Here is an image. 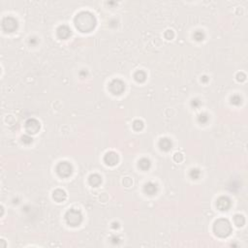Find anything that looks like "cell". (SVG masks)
Listing matches in <instances>:
<instances>
[{
  "instance_id": "6da1fadb",
  "label": "cell",
  "mask_w": 248,
  "mask_h": 248,
  "mask_svg": "<svg viewBox=\"0 0 248 248\" xmlns=\"http://www.w3.org/2000/svg\"><path fill=\"white\" fill-rule=\"evenodd\" d=\"M75 26L78 31L83 33H88L91 32L96 26L97 21L95 16L88 12V11H83L80 12L75 18Z\"/></svg>"
},
{
  "instance_id": "7a4b0ae2",
  "label": "cell",
  "mask_w": 248,
  "mask_h": 248,
  "mask_svg": "<svg viewBox=\"0 0 248 248\" xmlns=\"http://www.w3.org/2000/svg\"><path fill=\"white\" fill-rule=\"evenodd\" d=\"M232 231H233V228H232L230 221L228 219H225V218H220V219L216 220L213 225V232L219 237L229 236Z\"/></svg>"
},
{
  "instance_id": "3957f363",
  "label": "cell",
  "mask_w": 248,
  "mask_h": 248,
  "mask_svg": "<svg viewBox=\"0 0 248 248\" xmlns=\"http://www.w3.org/2000/svg\"><path fill=\"white\" fill-rule=\"evenodd\" d=\"M65 220L68 225H70L72 227H77L78 225H81V223L83 222V214L78 210L71 208V210H69L66 212Z\"/></svg>"
},
{
  "instance_id": "277c9868",
  "label": "cell",
  "mask_w": 248,
  "mask_h": 248,
  "mask_svg": "<svg viewBox=\"0 0 248 248\" xmlns=\"http://www.w3.org/2000/svg\"><path fill=\"white\" fill-rule=\"evenodd\" d=\"M73 172V167L70 163L66 161L58 163L56 166V173L60 177H68L70 176Z\"/></svg>"
},
{
  "instance_id": "5b68a950",
  "label": "cell",
  "mask_w": 248,
  "mask_h": 248,
  "mask_svg": "<svg viewBox=\"0 0 248 248\" xmlns=\"http://www.w3.org/2000/svg\"><path fill=\"white\" fill-rule=\"evenodd\" d=\"M109 89L114 95H119L125 90V84L119 78H114L109 84Z\"/></svg>"
},
{
  "instance_id": "8992f818",
  "label": "cell",
  "mask_w": 248,
  "mask_h": 248,
  "mask_svg": "<svg viewBox=\"0 0 248 248\" xmlns=\"http://www.w3.org/2000/svg\"><path fill=\"white\" fill-rule=\"evenodd\" d=\"M18 28V22L13 17H6L2 21V29L5 32H14Z\"/></svg>"
},
{
  "instance_id": "52a82bcc",
  "label": "cell",
  "mask_w": 248,
  "mask_h": 248,
  "mask_svg": "<svg viewBox=\"0 0 248 248\" xmlns=\"http://www.w3.org/2000/svg\"><path fill=\"white\" fill-rule=\"evenodd\" d=\"M41 128V124L37 119L35 118H30L25 122V130L26 132L30 135V134H36L39 132Z\"/></svg>"
},
{
  "instance_id": "ba28073f",
  "label": "cell",
  "mask_w": 248,
  "mask_h": 248,
  "mask_svg": "<svg viewBox=\"0 0 248 248\" xmlns=\"http://www.w3.org/2000/svg\"><path fill=\"white\" fill-rule=\"evenodd\" d=\"M231 205H232L231 200L228 197H226V196L219 197L217 199V201H216V206H217L218 210H221V211L228 210L231 207Z\"/></svg>"
},
{
  "instance_id": "9c48e42d",
  "label": "cell",
  "mask_w": 248,
  "mask_h": 248,
  "mask_svg": "<svg viewBox=\"0 0 248 248\" xmlns=\"http://www.w3.org/2000/svg\"><path fill=\"white\" fill-rule=\"evenodd\" d=\"M118 161H119V157L114 151H109L104 156V162L108 166H114L118 163Z\"/></svg>"
},
{
  "instance_id": "30bf717a",
  "label": "cell",
  "mask_w": 248,
  "mask_h": 248,
  "mask_svg": "<svg viewBox=\"0 0 248 248\" xmlns=\"http://www.w3.org/2000/svg\"><path fill=\"white\" fill-rule=\"evenodd\" d=\"M56 33H57V37L59 39L65 40V39H68L71 36V29L69 28L67 25H60L57 28Z\"/></svg>"
},
{
  "instance_id": "8fae6325",
  "label": "cell",
  "mask_w": 248,
  "mask_h": 248,
  "mask_svg": "<svg viewBox=\"0 0 248 248\" xmlns=\"http://www.w3.org/2000/svg\"><path fill=\"white\" fill-rule=\"evenodd\" d=\"M53 200L57 203H62L66 200L67 198V194L66 192L63 190V189H60V188H58V189H55L53 192Z\"/></svg>"
},
{
  "instance_id": "7c38bea8",
  "label": "cell",
  "mask_w": 248,
  "mask_h": 248,
  "mask_svg": "<svg viewBox=\"0 0 248 248\" xmlns=\"http://www.w3.org/2000/svg\"><path fill=\"white\" fill-rule=\"evenodd\" d=\"M173 146V143L169 138H162L159 141V147L163 151H169Z\"/></svg>"
},
{
  "instance_id": "4fadbf2b",
  "label": "cell",
  "mask_w": 248,
  "mask_h": 248,
  "mask_svg": "<svg viewBox=\"0 0 248 248\" xmlns=\"http://www.w3.org/2000/svg\"><path fill=\"white\" fill-rule=\"evenodd\" d=\"M144 191L147 195H154L157 192V185L154 182H147L144 186Z\"/></svg>"
},
{
  "instance_id": "5bb4252c",
  "label": "cell",
  "mask_w": 248,
  "mask_h": 248,
  "mask_svg": "<svg viewBox=\"0 0 248 248\" xmlns=\"http://www.w3.org/2000/svg\"><path fill=\"white\" fill-rule=\"evenodd\" d=\"M88 182H89V184H90L91 186L97 187V186H99V185L101 184V182H102V177L99 175H97V174H93L91 175H89V177H88Z\"/></svg>"
},
{
  "instance_id": "9a60e30c",
  "label": "cell",
  "mask_w": 248,
  "mask_h": 248,
  "mask_svg": "<svg viewBox=\"0 0 248 248\" xmlns=\"http://www.w3.org/2000/svg\"><path fill=\"white\" fill-rule=\"evenodd\" d=\"M139 168L141 169L143 171H147L149 170V168L151 166V163L150 161L147 159V158H142V159L139 161Z\"/></svg>"
},
{
  "instance_id": "2e32d148",
  "label": "cell",
  "mask_w": 248,
  "mask_h": 248,
  "mask_svg": "<svg viewBox=\"0 0 248 248\" xmlns=\"http://www.w3.org/2000/svg\"><path fill=\"white\" fill-rule=\"evenodd\" d=\"M234 223L237 226V227H242L245 224V218L243 215L240 214H236L234 217Z\"/></svg>"
},
{
  "instance_id": "e0dca14e",
  "label": "cell",
  "mask_w": 248,
  "mask_h": 248,
  "mask_svg": "<svg viewBox=\"0 0 248 248\" xmlns=\"http://www.w3.org/2000/svg\"><path fill=\"white\" fill-rule=\"evenodd\" d=\"M134 78L138 83H144L146 78V74L144 71H137L134 75Z\"/></svg>"
},
{
  "instance_id": "ac0fdd59",
  "label": "cell",
  "mask_w": 248,
  "mask_h": 248,
  "mask_svg": "<svg viewBox=\"0 0 248 248\" xmlns=\"http://www.w3.org/2000/svg\"><path fill=\"white\" fill-rule=\"evenodd\" d=\"M144 128V122L140 119H137L133 122V129L136 131H141Z\"/></svg>"
},
{
  "instance_id": "d6986e66",
  "label": "cell",
  "mask_w": 248,
  "mask_h": 248,
  "mask_svg": "<svg viewBox=\"0 0 248 248\" xmlns=\"http://www.w3.org/2000/svg\"><path fill=\"white\" fill-rule=\"evenodd\" d=\"M241 97L240 96V95H237V94H235V95H233L232 97H231V103L233 104V105H235V106H239V105H240L241 104Z\"/></svg>"
},
{
  "instance_id": "ffe728a7",
  "label": "cell",
  "mask_w": 248,
  "mask_h": 248,
  "mask_svg": "<svg viewBox=\"0 0 248 248\" xmlns=\"http://www.w3.org/2000/svg\"><path fill=\"white\" fill-rule=\"evenodd\" d=\"M189 175L193 178V180H198V178H199L200 175H201V172H200L199 169L195 168V169H192V170L190 171Z\"/></svg>"
},
{
  "instance_id": "44dd1931",
  "label": "cell",
  "mask_w": 248,
  "mask_h": 248,
  "mask_svg": "<svg viewBox=\"0 0 248 248\" xmlns=\"http://www.w3.org/2000/svg\"><path fill=\"white\" fill-rule=\"evenodd\" d=\"M208 119H210V117H208V115L206 114H201L199 116H198V121L202 124L206 123L208 121Z\"/></svg>"
},
{
  "instance_id": "7402d4cb",
  "label": "cell",
  "mask_w": 248,
  "mask_h": 248,
  "mask_svg": "<svg viewBox=\"0 0 248 248\" xmlns=\"http://www.w3.org/2000/svg\"><path fill=\"white\" fill-rule=\"evenodd\" d=\"M22 141H23V143L25 144H30L32 143V141H33V139H32V137H31L30 135L27 134V135H23V136Z\"/></svg>"
},
{
  "instance_id": "603a6c76",
  "label": "cell",
  "mask_w": 248,
  "mask_h": 248,
  "mask_svg": "<svg viewBox=\"0 0 248 248\" xmlns=\"http://www.w3.org/2000/svg\"><path fill=\"white\" fill-rule=\"evenodd\" d=\"M204 38H205V34L202 32V31H196L194 33V39L196 41H203L204 40Z\"/></svg>"
},
{
  "instance_id": "cb8c5ba5",
  "label": "cell",
  "mask_w": 248,
  "mask_h": 248,
  "mask_svg": "<svg viewBox=\"0 0 248 248\" xmlns=\"http://www.w3.org/2000/svg\"><path fill=\"white\" fill-rule=\"evenodd\" d=\"M174 160L177 163H180L183 160V155L180 152H176L175 155H174Z\"/></svg>"
},
{
  "instance_id": "d4e9b609",
  "label": "cell",
  "mask_w": 248,
  "mask_h": 248,
  "mask_svg": "<svg viewBox=\"0 0 248 248\" xmlns=\"http://www.w3.org/2000/svg\"><path fill=\"white\" fill-rule=\"evenodd\" d=\"M123 184L126 187H130L133 184V180H131L130 177H125L124 180H123Z\"/></svg>"
},
{
  "instance_id": "484cf974",
  "label": "cell",
  "mask_w": 248,
  "mask_h": 248,
  "mask_svg": "<svg viewBox=\"0 0 248 248\" xmlns=\"http://www.w3.org/2000/svg\"><path fill=\"white\" fill-rule=\"evenodd\" d=\"M174 36H175V34H174V32L172 30H167L165 32V38L168 39V40H172V39L174 38Z\"/></svg>"
},
{
  "instance_id": "4316f807",
  "label": "cell",
  "mask_w": 248,
  "mask_h": 248,
  "mask_svg": "<svg viewBox=\"0 0 248 248\" xmlns=\"http://www.w3.org/2000/svg\"><path fill=\"white\" fill-rule=\"evenodd\" d=\"M201 101L199 100V99H193L192 100V102H191V105H192V107H194L195 109L196 108H199L200 106H201Z\"/></svg>"
},
{
  "instance_id": "83f0119b",
  "label": "cell",
  "mask_w": 248,
  "mask_h": 248,
  "mask_svg": "<svg viewBox=\"0 0 248 248\" xmlns=\"http://www.w3.org/2000/svg\"><path fill=\"white\" fill-rule=\"evenodd\" d=\"M245 78H246V76L243 73H239L236 75V80L239 82H243V81H245Z\"/></svg>"
},
{
  "instance_id": "f1b7e54d",
  "label": "cell",
  "mask_w": 248,
  "mask_h": 248,
  "mask_svg": "<svg viewBox=\"0 0 248 248\" xmlns=\"http://www.w3.org/2000/svg\"><path fill=\"white\" fill-rule=\"evenodd\" d=\"M30 39H31V38H30ZM29 43H30L31 45H36V44L38 43V40H37V39H36V38H32V39H31V40H30V41H29Z\"/></svg>"
},
{
  "instance_id": "f546056e",
  "label": "cell",
  "mask_w": 248,
  "mask_h": 248,
  "mask_svg": "<svg viewBox=\"0 0 248 248\" xmlns=\"http://www.w3.org/2000/svg\"><path fill=\"white\" fill-rule=\"evenodd\" d=\"M208 81V78L206 77V76H204L203 78H202V82H204V83H206Z\"/></svg>"
}]
</instances>
